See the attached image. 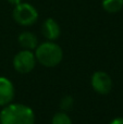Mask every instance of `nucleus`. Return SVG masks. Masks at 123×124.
Here are the masks:
<instances>
[{
	"label": "nucleus",
	"instance_id": "9d476101",
	"mask_svg": "<svg viewBox=\"0 0 123 124\" xmlns=\"http://www.w3.org/2000/svg\"><path fill=\"white\" fill-rule=\"evenodd\" d=\"M51 124H72V121L65 112H58L52 116Z\"/></svg>",
	"mask_w": 123,
	"mask_h": 124
},
{
	"label": "nucleus",
	"instance_id": "ddd939ff",
	"mask_svg": "<svg viewBox=\"0 0 123 124\" xmlns=\"http://www.w3.org/2000/svg\"><path fill=\"white\" fill-rule=\"evenodd\" d=\"M7 1H8L10 4H13V6H16V4L21 3L22 0H7Z\"/></svg>",
	"mask_w": 123,
	"mask_h": 124
},
{
	"label": "nucleus",
	"instance_id": "39448f33",
	"mask_svg": "<svg viewBox=\"0 0 123 124\" xmlns=\"http://www.w3.org/2000/svg\"><path fill=\"white\" fill-rule=\"evenodd\" d=\"M92 86L96 93L107 95L112 88V79L106 72L97 71L92 76Z\"/></svg>",
	"mask_w": 123,
	"mask_h": 124
},
{
	"label": "nucleus",
	"instance_id": "f8f14e48",
	"mask_svg": "<svg viewBox=\"0 0 123 124\" xmlns=\"http://www.w3.org/2000/svg\"><path fill=\"white\" fill-rule=\"evenodd\" d=\"M110 124H123V118H117L115 120H112Z\"/></svg>",
	"mask_w": 123,
	"mask_h": 124
},
{
	"label": "nucleus",
	"instance_id": "7ed1b4c3",
	"mask_svg": "<svg viewBox=\"0 0 123 124\" xmlns=\"http://www.w3.org/2000/svg\"><path fill=\"white\" fill-rule=\"evenodd\" d=\"M12 16L14 21L20 25L31 26L38 19V12L32 4L21 2V3L14 6Z\"/></svg>",
	"mask_w": 123,
	"mask_h": 124
},
{
	"label": "nucleus",
	"instance_id": "f257e3e1",
	"mask_svg": "<svg viewBox=\"0 0 123 124\" xmlns=\"http://www.w3.org/2000/svg\"><path fill=\"white\" fill-rule=\"evenodd\" d=\"M35 114L22 103H9L0 112V124H34Z\"/></svg>",
	"mask_w": 123,
	"mask_h": 124
},
{
	"label": "nucleus",
	"instance_id": "9b49d317",
	"mask_svg": "<svg viewBox=\"0 0 123 124\" xmlns=\"http://www.w3.org/2000/svg\"><path fill=\"white\" fill-rule=\"evenodd\" d=\"M72 106H73V98H72V97L67 96V97H64L63 99H61V102H60L61 109L69 111V110H71Z\"/></svg>",
	"mask_w": 123,
	"mask_h": 124
},
{
	"label": "nucleus",
	"instance_id": "f03ea898",
	"mask_svg": "<svg viewBox=\"0 0 123 124\" xmlns=\"http://www.w3.org/2000/svg\"><path fill=\"white\" fill-rule=\"evenodd\" d=\"M35 58L41 65L52 68V66L58 65L62 61L63 51L59 45L49 40L36 47Z\"/></svg>",
	"mask_w": 123,
	"mask_h": 124
},
{
	"label": "nucleus",
	"instance_id": "1a4fd4ad",
	"mask_svg": "<svg viewBox=\"0 0 123 124\" xmlns=\"http://www.w3.org/2000/svg\"><path fill=\"white\" fill-rule=\"evenodd\" d=\"M102 9L108 13H117L123 8V0H102Z\"/></svg>",
	"mask_w": 123,
	"mask_h": 124
},
{
	"label": "nucleus",
	"instance_id": "423d86ee",
	"mask_svg": "<svg viewBox=\"0 0 123 124\" xmlns=\"http://www.w3.org/2000/svg\"><path fill=\"white\" fill-rule=\"evenodd\" d=\"M14 98V87L10 79L7 77H0V106H7L11 103Z\"/></svg>",
	"mask_w": 123,
	"mask_h": 124
},
{
	"label": "nucleus",
	"instance_id": "0eeeda50",
	"mask_svg": "<svg viewBox=\"0 0 123 124\" xmlns=\"http://www.w3.org/2000/svg\"><path fill=\"white\" fill-rule=\"evenodd\" d=\"M41 32H43V35L48 39V40L54 41V39H57L59 36H60V26L57 23L56 20L54 19H47L44 21L43 26H41Z\"/></svg>",
	"mask_w": 123,
	"mask_h": 124
},
{
	"label": "nucleus",
	"instance_id": "20e7f679",
	"mask_svg": "<svg viewBox=\"0 0 123 124\" xmlns=\"http://www.w3.org/2000/svg\"><path fill=\"white\" fill-rule=\"evenodd\" d=\"M35 63H36L35 54L27 49L17 52L13 58V66L15 71L21 74L30 73L35 68Z\"/></svg>",
	"mask_w": 123,
	"mask_h": 124
},
{
	"label": "nucleus",
	"instance_id": "6e6552de",
	"mask_svg": "<svg viewBox=\"0 0 123 124\" xmlns=\"http://www.w3.org/2000/svg\"><path fill=\"white\" fill-rule=\"evenodd\" d=\"M19 44L24 48V49L27 50H33L37 47V37L36 35H34L31 32H23L20 34L19 38Z\"/></svg>",
	"mask_w": 123,
	"mask_h": 124
}]
</instances>
